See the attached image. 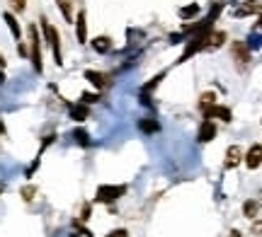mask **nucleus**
I'll return each instance as SVG.
<instances>
[{
    "instance_id": "31",
    "label": "nucleus",
    "mask_w": 262,
    "mask_h": 237,
    "mask_svg": "<svg viewBox=\"0 0 262 237\" xmlns=\"http://www.w3.org/2000/svg\"><path fill=\"white\" fill-rule=\"evenodd\" d=\"M228 237H243V235H240L238 230H231V235H228Z\"/></svg>"
},
{
    "instance_id": "23",
    "label": "nucleus",
    "mask_w": 262,
    "mask_h": 237,
    "mask_svg": "<svg viewBox=\"0 0 262 237\" xmlns=\"http://www.w3.org/2000/svg\"><path fill=\"white\" fill-rule=\"evenodd\" d=\"M83 104H92V102H97L100 99V95H90V92H83Z\"/></svg>"
},
{
    "instance_id": "4",
    "label": "nucleus",
    "mask_w": 262,
    "mask_h": 237,
    "mask_svg": "<svg viewBox=\"0 0 262 237\" xmlns=\"http://www.w3.org/2000/svg\"><path fill=\"white\" fill-rule=\"evenodd\" d=\"M231 56H233V60L238 63V68L248 65V60H250V49H248V44H245V41H233V44H231Z\"/></svg>"
},
{
    "instance_id": "34",
    "label": "nucleus",
    "mask_w": 262,
    "mask_h": 237,
    "mask_svg": "<svg viewBox=\"0 0 262 237\" xmlns=\"http://www.w3.org/2000/svg\"><path fill=\"white\" fill-rule=\"evenodd\" d=\"M2 133H5V126H2V123H0V136H2Z\"/></svg>"
},
{
    "instance_id": "28",
    "label": "nucleus",
    "mask_w": 262,
    "mask_h": 237,
    "mask_svg": "<svg viewBox=\"0 0 262 237\" xmlns=\"http://www.w3.org/2000/svg\"><path fill=\"white\" fill-rule=\"evenodd\" d=\"M109 237H129L127 230H114V233H109Z\"/></svg>"
},
{
    "instance_id": "22",
    "label": "nucleus",
    "mask_w": 262,
    "mask_h": 237,
    "mask_svg": "<svg viewBox=\"0 0 262 237\" xmlns=\"http://www.w3.org/2000/svg\"><path fill=\"white\" fill-rule=\"evenodd\" d=\"M34 194H37V189H34V186H24V189H22V198H24V201H32V198H34Z\"/></svg>"
},
{
    "instance_id": "20",
    "label": "nucleus",
    "mask_w": 262,
    "mask_h": 237,
    "mask_svg": "<svg viewBox=\"0 0 262 237\" xmlns=\"http://www.w3.org/2000/svg\"><path fill=\"white\" fill-rule=\"evenodd\" d=\"M214 99H216V95H214V92H204V95H201V99H199V107H201V109H206V107H211V104H214Z\"/></svg>"
},
{
    "instance_id": "1",
    "label": "nucleus",
    "mask_w": 262,
    "mask_h": 237,
    "mask_svg": "<svg viewBox=\"0 0 262 237\" xmlns=\"http://www.w3.org/2000/svg\"><path fill=\"white\" fill-rule=\"evenodd\" d=\"M39 22H42V29H44V39H46V44H49V46H51V51H54V60H56V65H61V63H64V56H61V39H59L56 27H54L46 17H42Z\"/></svg>"
},
{
    "instance_id": "8",
    "label": "nucleus",
    "mask_w": 262,
    "mask_h": 237,
    "mask_svg": "<svg viewBox=\"0 0 262 237\" xmlns=\"http://www.w3.org/2000/svg\"><path fill=\"white\" fill-rule=\"evenodd\" d=\"M204 118H221V121H231V109L228 107H218V104H211L204 109Z\"/></svg>"
},
{
    "instance_id": "10",
    "label": "nucleus",
    "mask_w": 262,
    "mask_h": 237,
    "mask_svg": "<svg viewBox=\"0 0 262 237\" xmlns=\"http://www.w3.org/2000/svg\"><path fill=\"white\" fill-rule=\"evenodd\" d=\"M243 162V150L238 148V145H231L228 150H226V170H233V167H238Z\"/></svg>"
},
{
    "instance_id": "27",
    "label": "nucleus",
    "mask_w": 262,
    "mask_h": 237,
    "mask_svg": "<svg viewBox=\"0 0 262 237\" xmlns=\"http://www.w3.org/2000/svg\"><path fill=\"white\" fill-rule=\"evenodd\" d=\"M90 213H92V208H90V206H83V216H80V218H83V220H87V218H90Z\"/></svg>"
},
{
    "instance_id": "30",
    "label": "nucleus",
    "mask_w": 262,
    "mask_h": 237,
    "mask_svg": "<svg viewBox=\"0 0 262 237\" xmlns=\"http://www.w3.org/2000/svg\"><path fill=\"white\" fill-rule=\"evenodd\" d=\"M17 51H20V56H27V46H24V44H20Z\"/></svg>"
},
{
    "instance_id": "15",
    "label": "nucleus",
    "mask_w": 262,
    "mask_h": 237,
    "mask_svg": "<svg viewBox=\"0 0 262 237\" xmlns=\"http://www.w3.org/2000/svg\"><path fill=\"white\" fill-rule=\"evenodd\" d=\"M92 49H95L97 54H107V51L112 49V39H109V37H95V39H92Z\"/></svg>"
},
{
    "instance_id": "5",
    "label": "nucleus",
    "mask_w": 262,
    "mask_h": 237,
    "mask_svg": "<svg viewBox=\"0 0 262 237\" xmlns=\"http://www.w3.org/2000/svg\"><path fill=\"white\" fill-rule=\"evenodd\" d=\"M85 80H90L97 90H105L112 85V78L107 73H97V70H85Z\"/></svg>"
},
{
    "instance_id": "13",
    "label": "nucleus",
    "mask_w": 262,
    "mask_h": 237,
    "mask_svg": "<svg viewBox=\"0 0 262 237\" xmlns=\"http://www.w3.org/2000/svg\"><path fill=\"white\" fill-rule=\"evenodd\" d=\"M68 112H70V118H73V121H85V118L90 117V109H87V104H83V102H80V104H70Z\"/></svg>"
},
{
    "instance_id": "29",
    "label": "nucleus",
    "mask_w": 262,
    "mask_h": 237,
    "mask_svg": "<svg viewBox=\"0 0 262 237\" xmlns=\"http://www.w3.org/2000/svg\"><path fill=\"white\" fill-rule=\"evenodd\" d=\"M37 167H39V160H34V162H32V167H29V170H27V177H32V175H34V170H37Z\"/></svg>"
},
{
    "instance_id": "16",
    "label": "nucleus",
    "mask_w": 262,
    "mask_h": 237,
    "mask_svg": "<svg viewBox=\"0 0 262 237\" xmlns=\"http://www.w3.org/2000/svg\"><path fill=\"white\" fill-rule=\"evenodd\" d=\"M138 128H141L143 133H158V131H160V123H158L155 118L146 117V118H141V121H138Z\"/></svg>"
},
{
    "instance_id": "18",
    "label": "nucleus",
    "mask_w": 262,
    "mask_h": 237,
    "mask_svg": "<svg viewBox=\"0 0 262 237\" xmlns=\"http://www.w3.org/2000/svg\"><path fill=\"white\" fill-rule=\"evenodd\" d=\"M258 211H260V203H258V201H253V198H250V201H245V203H243V213H245V218H255V216H258Z\"/></svg>"
},
{
    "instance_id": "21",
    "label": "nucleus",
    "mask_w": 262,
    "mask_h": 237,
    "mask_svg": "<svg viewBox=\"0 0 262 237\" xmlns=\"http://www.w3.org/2000/svg\"><path fill=\"white\" fill-rule=\"evenodd\" d=\"M199 12V5H190V7H180V17H195Z\"/></svg>"
},
{
    "instance_id": "19",
    "label": "nucleus",
    "mask_w": 262,
    "mask_h": 237,
    "mask_svg": "<svg viewBox=\"0 0 262 237\" xmlns=\"http://www.w3.org/2000/svg\"><path fill=\"white\" fill-rule=\"evenodd\" d=\"M73 138H75L78 145H90V136H87L83 128H75V131H73Z\"/></svg>"
},
{
    "instance_id": "33",
    "label": "nucleus",
    "mask_w": 262,
    "mask_h": 237,
    "mask_svg": "<svg viewBox=\"0 0 262 237\" xmlns=\"http://www.w3.org/2000/svg\"><path fill=\"white\" fill-rule=\"evenodd\" d=\"M258 27L262 29V12H260V20H258Z\"/></svg>"
},
{
    "instance_id": "6",
    "label": "nucleus",
    "mask_w": 262,
    "mask_h": 237,
    "mask_svg": "<svg viewBox=\"0 0 262 237\" xmlns=\"http://www.w3.org/2000/svg\"><path fill=\"white\" fill-rule=\"evenodd\" d=\"M214 136H216V126H214V121H211V118H204L201 126H199L196 140H199V143H209V140H214Z\"/></svg>"
},
{
    "instance_id": "12",
    "label": "nucleus",
    "mask_w": 262,
    "mask_h": 237,
    "mask_svg": "<svg viewBox=\"0 0 262 237\" xmlns=\"http://www.w3.org/2000/svg\"><path fill=\"white\" fill-rule=\"evenodd\" d=\"M253 12H262V2L260 0H248L245 5H240V7H236V17H248V15H253Z\"/></svg>"
},
{
    "instance_id": "9",
    "label": "nucleus",
    "mask_w": 262,
    "mask_h": 237,
    "mask_svg": "<svg viewBox=\"0 0 262 237\" xmlns=\"http://www.w3.org/2000/svg\"><path fill=\"white\" fill-rule=\"evenodd\" d=\"M75 37H78L80 44L87 41V17H85V10H80L78 17H75Z\"/></svg>"
},
{
    "instance_id": "26",
    "label": "nucleus",
    "mask_w": 262,
    "mask_h": 237,
    "mask_svg": "<svg viewBox=\"0 0 262 237\" xmlns=\"http://www.w3.org/2000/svg\"><path fill=\"white\" fill-rule=\"evenodd\" d=\"M253 235H262V220H255V223H253Z\"/></svg>"
},
{
    "instance_id": "14",
    "label": "nucleus",
    "mask_w": 262,
    "mask_h": 237,
    "mask_svg": "<svg viewBox=\"0 0 262 237\" xmlns=\"http://www.w3.org/2000/svg\"><path fill=\"white\" fill-rule=\"evenodd\" d=\"M2 20L7 22V27H10L12 37H15V39H20V37H22V29H20V22H17V17H15L12 12H5V15H2Z\"/></svg>"
},
{
    "instance_id": "17",
    "label": "nucleus",
    "mask_w": 262,
    "mask_h": 237,
    "mask_svg": "<svg viewBox=\"0 0 262 237\" xmlns=\"http://www.w3.org/2000/svg\"><path fill=\"white\" fill-rule=\"evenodd\" d=\"M56 5H59L64 20L70 24V22H73V0H56Z\"/></svg>"
},
{
    "instance_id": "2",
    "label": "nucleus",
    "mask_w": 262,
    "mask_h": 237,
    "mask_svg": "<svg viewBox=\"0 0 262 237\" xmlns=\"http://www.w3.org/2000/svg\"><path fill=\"white\" fill-rule=\"evenodd\" d=\"M29 59L37 73L44 70V63H42V39H39V32L34 24H29Z\"/></svg>"
},
{
    "instance_id": "25",
    "label": "nucleus",
    "mask_w": 262,
    "mask_h": 237,
    "mask_svg": "<svg viewBox=\"0 0 262 237\" xmlns=\"http://www.w3.org/2000/svg\"><path fill=\"white\" fill-rule=\"evenodd\" d=\"M262 46V37H250V44H248V49H260Z\"/></svg>"
},
{
    "instance_id": "32",
    "label": "nucleus",
    "mask_w": 262,
    "mask_h": 237,
    "mask_svg": "<svg viewBox=\"0 0 262 237\" xmlns=\"http://www.w3.org/2000/svg\"><path fill=\"white\" fill-rule=\"evenodd\" d=\"M0 68H5V59H2V54H0Z\"/></svg>"
},
{
    "instance_id": "11",
    "label": "nucleus",
    "mask_w": 262,
    "mask_h": 237,
    "mask_svg": "<svg viewBox=\"0 0 262 237\" xmlns=\"http://www.w3.org/2000/svg\"><path fill=\"white\" fill-rule=\"evenodd\" d=\"M223 41H226V32H221V29H211L209 34H206V44H204V49H209V51H214V49H218V46H223Z\"/></svg>"
},
{
    "instance_id": "3",
    "label": "nucleus",
    "mask_w": 262,
    "mask_h": 237,
    "mask_svg": "<svg viewBox=\"0 0 262 237\" xmlns=\"http://www.w3.org/2000/svg\"><path fill=\"white\" fill-rule=\"evenodd\" d=\"M124 194H127V184H114V186L102 184V186L97 189V201H102V203H112V201H117V198L124 196Z\"/></svg>"
},
{
    "instance_id": "7",
    "label": "nucleus",
    "mask_w": 262,
    "mask_h": 237,
    "mask_svg": "<svg viewBox=\"0 0 262 237\" xmlns=\"http://www.w3.org/2000/svg\"><path fill=\"white\" fill-rule=\"evenodd\" d=\"M243 160H245V167H248V170H258L262 165V145H253V148L245 153Z\"/></svg>"
},
{
    "instance_id": "24",
    "label": "nucleus",
    "mask_w": 262,
    "mask_h": 237,
    "mask_svg": "<svg viewBox=\"0 0 262 237\" xmlns=\"http://www.w3.org/2000/svg\"><path fill=\"white\" fill-rule=\"evenodd\" d=\"M10 5H12L15 12H22V10L27 7V0H10Z\"/></svg>"
}]
</instances>
